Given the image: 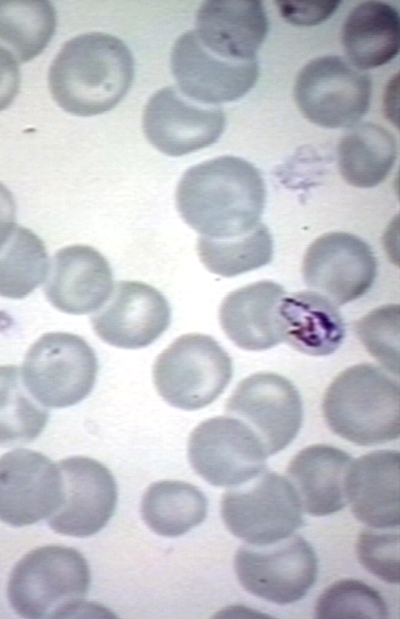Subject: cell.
Here are the masks:
<instances>
[{
	"label": "cell",
	"instance_id": "1",
	"mask_svg": "<svg viewBox=\"0 0 400 619\" xmlns=\"http://www.w3.org/2000/svg\"><path fill=\"white\" fill-rule=\"evenodd\" d=\"M175 198L182 219L201 236L228 239L260 223L266 188L253 164L225 155L187 169Z\"/></svg>",
	"mask_w": 400,
	"mask_h": 619
},
{
	"label": "cell",
	"instance_id": "2",
	"mask_svg": "<svg viewBox=\"0 0 400 619\" xmlns=\"http://www.w3.org/2000/svg\"><path fill=\"white\" fill-rule=\"evenodd\" d=\"M134 58L118 37L88 32L68 40L48 71L52 98L64 111L82 117L113 109L134 79Z\"/></svg>",
	"mask_w": 400,
	"mask_h": 619
},
{
	"label": "cell",
	"instance_id": "3",
	"mask_svg": "<svg viewBox=\"0 0 400 619\" xmlns=\"http://www.w3.org/2000/svg\"><path fill=\"white\" fill-rule=\"evenodd\" d=\"M330 430L360 446L399 438V383L370 363L350 366L328 386L322 403Z\"/></svg>",
	"mask_w": 400,
	"mask_h": 619
},
{
	"label": "cell",
	"instance_id": "4",
	"mask_svg": "<svg viewBox=\"0 0 400 619\" xmlns=\"http://www.w3.org/2000/svg\"><path fill=\"white\" fill-rule=\"evenodd\" d=\"M90 582L89 565L80 552L47 545L16 563L7 596L14 611L24 618H61L83 606Z\"/></svg>",
	"mask_w": 400,
	"mask_h": 619
},
{
	"label": "cell",
	"instance_id": "5",
	"mask_svg": "<svg viewBox=\"0 0 400 619\" xmlns=\"http://www.w3.org/2000/svg\"><path fill=\"white\" fill-rule=\"evenodd\" d=\"M232 376L229 354L213 337L200 333L176 338L153 365L158 394L171 406L188 411L214 402Z\"/></svg>",
	"mask_w": 400,
	"mask_h": 619
},
{
	"label": "cell",
	"instance_id": "6",
	"mask_svg": "<svg viewBox=\"0 0 400 619\" xmlns=\"http://www.w3.org/2000/svg\"><path fill=\"white\" fill-rule=\"evenodd\" d=\"M97 372L96 353L85 339L68 332H49L28 349L21 377L40 404L66 408L91 393Z\"/></svg>",
	"mask_w": 400,
	"mask_h": 619
},
{
	"label": "cell",
	"instance_id": "7",
	"mask_svg": "<svg viewBox=\"0 0 400 619\" xmlns=\"http://www.w3.org/2000/svg\"><path fill=\"white\" fill-rule=\"evenodd\" d=\"M221 517L231 534L249 545H267L303 526L302 508L289 480L262 471L221 498Z\"/></svg>",
	"mask_w": 400,
	"mask_h": 619
},
{
	"label": "cell",
	"instance_id": "8",
	"mask_svg": "<svg viewBox=\"0 0 400 619\" xmlns=\"http://www.w3.org/2000/svg\"><path fill=\"white\" fill-rule=\"evenodd\" d=\"M294 99L303 116L324 128L351 127L366 114L371 80L340 56L309 61L298 73Z\"/></svg>",
	"mask_w": 400,
	"mask_h": 619
},
{
	"label": "cell",
	"instance_id": "9",
	"mask_svg": "<svg viewBox=\"0 0 400 619\" xmlns=\"http://www.w3.org/2000/svg\"><path fill=\"white\" fill-rule=\"evenodd\" d=\"M234 570L250 594L287 605L304 598L314 585L318 560L311 544L292 534L267 545L241 546L234 557Z\"/></svg>",
	"mask_w": 400,
	"mask_h": 619
},
{
	"label": "cell",
	"instance_id": "10",
	"mask_svg": "<svg viewBox=\"0 0 400 619\" xmlns=\"http://www.w3.org/2000/svg\"><path fill=\"white\" fill-rule=\"evenodd\" d=\"M225 412L247 425L267 455L285 449L303 421V403L296 386L273 372L254 373L238 383Z\"/></svg>",
	"mask_w": 400,
	"mask_h": 619
},
{
	"label": "cell",
	"instance_id": "11",
	"mask_svg": "<svg viewBox=\"0 0 400 619\" xmlns=\"http://www.w3.org/2000/svg\"><path fill=\"white\" fill-rule=\"evenodd\" d=\"M187 452L193 470L218 487H234L256 477L268 456L255 433L231 416L200 423L190 434Z\"/></svg>",
	"mask_w": 400,
	"mask_h": 619
},
{
	"label": "cell",
	"instance_id": "12",
	"mask_svg": "<svg viewBox=\"0 0 400 619\" xmlns=\"http://www.w3.org/2000/svg\"><path fill=\"white\" fill-rule=\"evenodd\" d=\"M305 284L336 305L364 296L377 276L371 247L347 232H329L315 239L302 262Z\"/></svg>",
	"mask_w": 400,
	"mask_h": 619
},
{
	"label": "cell",
	"instance_id": "13",
	"mask_svg": "<svg viewBox=\"0 0 400 619\" xmlns=\"http://www.w3.org/2000/svg\"><path fill=\"white\" fill-rule=\"evenodd\" d=\"M225 114L217 106L195 102L177 87L156 91L142 117L147 140L168 156H183L214 144L225 129Z\"/></svg>",
	"mask_w": 400,
	"mask_h": 619
},
{
	"label": "cell",
	"instance_id": "14",
	"mask_svg": "<svg viewBox=\"0 0 400 619\" xmlns=\"http://www.w3.org/2000/svg\"><path fill=\"white\" fill-rule=\"evenodd\" d=\"M170 68L177 89L187 98L217 106L247 94L259 76L257 59L230 61L206 49L195 31L183 33L170 54Z\"/></svg>",
	"mask_w": 400,
	"mask_h": 619
},
{
	"label": "cell",
	"instance_id": "15",
	"mask_svg": "<svg viewBox=\"0 0 400 619\" xmlns=\"http://www.w3.org/2000/svg\"><path fill=\"white\" fill-rule=\"evenodd\" d=\"M63 499L58 465L47 456L19 448L0 457V520L23 527L49 518Z\"/></svg>",
	"mask_w": 400,
	"mask_h": 619
},
{
	"label": "cell",
	"instance_id": "16",
	"mask_svg": "<svg viewBox=\"0 0 400 619\" xmlns=\"http://www.w3.org/2000/svg\"><path fill=\"white\" fill-rule=\"evenodd\" d=\"M63 483V499L49 517L56 533L89 537L109 522L117 504V484L110 470L95 459L73 456L58 464Z\"/></svg>",
	"mask_w": 400,
	"mask_h": 619
},
{
	"label": "cell",
	"instance_id": "17",
	"mask_svg": "<svg viewBox=\"0 0 400 619\" xmlns=\"http://www.w3.org/2000/svg\"><path fill=\"white\" fill-rule=\"evenodd\" d=\"M95 334L109 345L140 349L169 327L171 308L164 295L140 281L115 283L109 300L90 317Z\"/></svg>",
	"mask_w": 400,
	"mask_h": 619
},
{
	"label": "cell",
	"instance_id": "18",
	"mask_svg": "<svg viewBox=\"0 0 400 619\" xmlns=\"http://www.w3.org/2000/svg\"><path fill=\"white\" fill-rule=\"evenodd\" d=\"M113 274L107 259L88 245H70L52 258L44 293L49 303L73 315L97 311L113 291Z\"/></svg>",
	"mask_w": 400,
	"mask_h": 619
},
{
	"label": "cell",
	"instance_id": "19",
	"mask_svg": "<svg viewBox=\"0 0 400 619\" xmlns=\"http://www.w3.org/2000/svg\"><path fill=\"white\" fill-rule=\"evenodd\" d=\"M262 2L210 0L196 14L195 33L211 53L230 61L255 60L268 32Z\"/></svg>",
	"mask_w": 400,
	"mask_h": 619
},
{
	"label": "cell",
	"instance_id": "20",
	"mask_svg": "<svg viewBox=\"0 0 400 619\" xmlns=\"http://www.w3.org/2000/svg\"><path fill=\"white\" fill-rule=\"evenodd\" d=\"M399 452L382 449L353 460L346 498L357 520L375 529L399 526Z\"/></svg>",
	"mask_w": 400,
	"mask_h": 619
},
{
	"label": "cell",
	"instance_id": "21",
	"mask_svg": "<svg viewBox=\"0 0 400 619\" xmlns=\"http://www.w3.org/2000/svg\"><path fill=\"white\" fill-rule=\"evenodd\" d=\"M286 294L282 285L261 280L230 292L219 308L226 336L239 348L263 351L283 342L279 305Z\"/></svg>",
	"mask_w": 400,
	"mask_h": 619
},
{
	"label": "cell",
	"instance_id": "22",
	"mask_svg": "<svg viewBox=\"0 0 400 619\" xmlns=\"http://www.w3.org/2000/svg\"><path fill=\"white\" fill-rule=\"evenodd\" d=\"M352 461L347 452L330 445H311L299 451L290 460L286 474L302 511L327 516L344 508Z\"/></svg>",
	"mask_w": 400,
	"mask_h": 619
},
{
	"label": "cell",
	"instance_id": "23",
	"mask_svg": "<svg viewBox=\"0 0 400 619\" xmlns=\"http://www.w3.org/2000/svg\"><path fill=\"white\" fill-rule=\"evenodd\" d=\"M283 342L309 356H328L343 343L346 326L337 305L316 291L285 294L279 305Z\"/></svg>",
	"mask_w": 400,
	"mask_h": 619
},
{
	"label": "cell",
	"instance_id": "24",
	"mask_svg": "<svg viewBox=\"0 0 400 619\" xmlns=\"http://www.w3.org/2000/svg\"><path fill=\"white\" fill-rule=\"evenodd\" d=\"M341 42L349 63L363 71L392 61L400 49V17L385 2L366 1L347 16Z\"/></svg>",
	"mask_w": 400,
	"mask_h": 619
},
{
	"label": "cell",
	"instance_id": "25",
	"mask_svg": "<svg viewBox=\"0 0 400 619\" xmlns=\"http://www.w3.org/2000/svg\"><path fill=\"white\" fill-rule=\"evenodd\" d=\"M338 167L342 178L358 188L383 182L397 159L395 137L371 122L351 126L338 144Z\"/></svg>",
	"mask_w": 400,
	"mask_h": 619
},
{
	"label": "cell",
	"instance_id": "26",
	"mask_svg": "<svg viewBox=\"0 0 400 619\" xmlns=\"http://www.w3.org/2000/svg\"><path fill=\"white\" fill-rule=\"evenodd\" d=\"M208 509L204 493L192 484L163 480L151 484L141 501L146 525L164 537H178L200 525Z\"/></svg>",
	"mask_w": 400,
	"mask_h": 619
},
{
	"label": "cell",
	"instance_id": "27",
	"mask_svg": "<svg viewBox=\"0 0 400 619\" xmlns=\"http://www.w3.org/2000/svg\"><path fill=\"white\" fill-rule=\"evenodd\" d=\"M56 24L49 1L0 0V46L18 62L37 57L51 41Z\"/></svg>",
	"mask_w": 400,
	"mask_h": 619
},
{
	"label": "cell",
	"instance_id": "28",
	"mask_svg": "<svg viewBox=\"0 0 400 619\" xmlns=\"http://www.w3.org/2000/svg\"><path fill=\"white\" fill-rule=\"evenodd\" d=\"M48 252L32 230L17 226L0 249V296L22 299L47 278Z\"/></svg>",
	"mask_w": 400,
	"mask_h": 619
},
{
	"label": "cell",
	"instance_id": "29",
	"mask_svg": "<svg viewBox=\"0 0 400 619\" xmlns=\"http://www.w3.org/2000/svg\"><path fill=\"white\" fill-rule=\"evenodd\" d=\"M48 419V409L28 391L19 368L0 366V446H18L35 440Z\"/></svg>",
	"mask_w": 400,
	"mask_h": 619
},
{
	"label": "cell",
	"instance_id": "30",
	"mask_svg": "<svg viewBox=\"0 0 400 619\" xmlns=\"http://www.w3.org/2000/svg\"><path fill=\"white\" fill-rule=\"evenodd\" d=\"M197 252L212 273L234 277L269 264L273 258V238L268 227L259 223L245 235L214 239L200 236Z\"/></svg>",
	"mask_w": 400,
	"mask_h": 619
},
{
	"label": "cell",
	"instance_id": "31",
	"mask_svg": "<svg viewBox=\"0 0 400 619\" xmlns=\"http://www.w3.org/2000/svg\"><path fill=\"white\" fill-rule=\"evenodd\" d=\"M315 616L321 619H384L389 612L376 589L363 581L347 578L334 582L319 595Z\"/></svg>",
	"mask_w": 400,
	"mask_h": 619
},
{
	"label": "cell",
	"instance_id": "32",
	"mask_svg": "<svg viewBox=\"0 0 400 619\" xmlns=\"http://www.w3.org/2000/svg\"><path fill=\"white\" fill-rule=\"evenodd\" d=\"M398 304H386L373 309L355 322V332L361 343L386 370L399 374Z\"/></svg>",
	"mask_w": 400,
	"mask_h": 619
},
{
	"label": "cell",
	"instance_id": "33",
	"mask_svg": "<svg viewBox=\"0 0 400 619\" xmlns=\"http://www.w3.org/2000/svg\"><path fill=\"white\" fill-rule=\"evenodd\" d=\"M367 528L356 542L360 564L371 574L390 584L399 583V531Z\"/></svg>",
	"mask_w": 400,
	"mask_h": 619
},
{
	"label": "cell",
	"instance_id": "34",
	"mask_svg": "<svg viewBox=\"0 0 400 619\" xmlns=\"http://www.w3.org/2000/svg\"><path fill=\"white\" fill-rule=\"evenodd\" d=\"M280 15L296 26H314L329 19L340 1H276Z\"/></svg>",
	"mask_w": 400,
	"mask_h": 619
},
{
	"label": "cell",
	"instance_id": "35",
	"mask_svg": "<svg viewBox=\"0 0 400 619\" xmlns=\"http://www.w3.org/2000/svg\"><path fill=\"white\" fill-rule=\"evenodd\" d=\"M15 57L0 46V111L11 105L20 87V69Z\"/></svg>",
	"mask_w": 400,
	"mask_h": 619
},
{
	"label": "cell",
	"instance_id": "36",
	"mask_svg": "<svg viewBox=\"0 0 400 619\" xmlns=\"http://www.w3.org/2000/svg\"><path fill=\"white\" fill-rule=\"evenodd\" d=\"M16 203L11 191L0 182V249L16 228Z\"/></svg>",
	"mask_w": 400,
	"mask_h": 619
}]
</instances>
